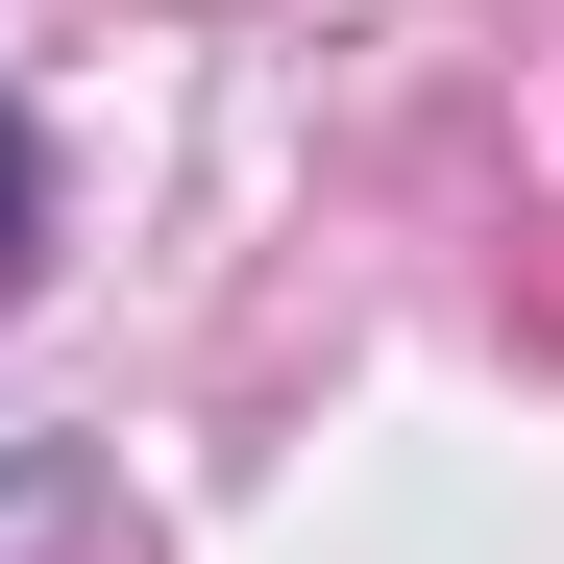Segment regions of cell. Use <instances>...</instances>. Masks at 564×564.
I'll use <instances>...</instances> for the list:
<instances>
[{"instance_id": "6da1fadb", "label": "cell", "mask_w": 564, "mask_h": 564, "mask_svg": "<svg viewBox=\"0 0 564 564\" xmlns=\"http://www.w3.org/2000/svg\"><path fill=\"white\" fill-rule=\"evenodd\" d=\"M50 221V148H25V99H0V246H25Z\"/></svg>"}]
</instances>
